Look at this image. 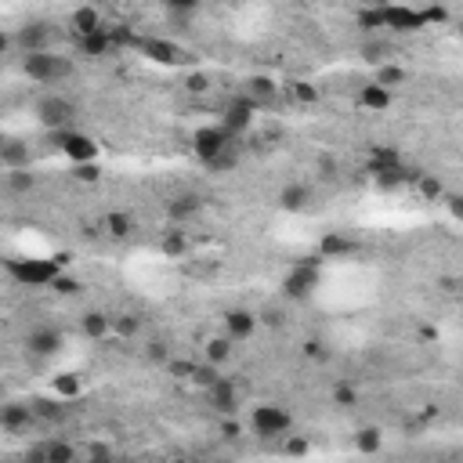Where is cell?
I'll use <instances>...</instances> for the list:
<instances>
[{
    "label": "cell",
    "mask_w": 463,
    "mask_h": 463,
    "mask_svg": "<svg viewBox=\"0 0 463 463\" xmlns=\"http://www.w3.org/2000/svg\"><path fill=\"white\" fill-rule=\"evenodd\" d=\"M228 358H232V341L228 337H214L210 344H206V362H210V365H221Z\"/></svg>",
    "instance_id": "cell-26"
},
{
    "label": "cell",
    "mask_w": 463,
    "mask_h": 463,
    "mask_svg": "<svg viewBox=\"0 0 463 463\" xmlns=\"http://www.w3.org/2000/svg\"><path fill=\"white\" fill-rule=\"evenodd\" d=\"M47 37H51V29H47V26H26L19 33V44L26 47V51H44Z\"/></svg>",
    "instance_id": "cell-21"
},
{
    "label": "cell",
    "mask_w": 463,
    "mask_h": 463,
    "mask_svg": "<svg viewBox=\"0 0 463 463\" xmlns=\"http://www.w3.org/2000/svg\"><path fill=\"white\" fill-rule=\"evenodd\" d=\"M225 145H232V138H228L225 127H203V131H196V138H192V152L203 159V163H210V159Z\"/></svg>",
    "instance_id": "cell-6"
},
{
    "label": "cell",
    "mask_w": 463,
    "mask_h": 463,
    "mask_svg": "<svg viewBox=\"0 0 463 463\" xmlns=\"http://www.w3.org/2000/svg\"><path fill=\"white\" fill-rule=\"evenodd\" d=\"M199 4L203 0H167L170 15H192V11H199Z\"/></svg>",
    "instance_id": "cell-45"
},
{
    "label": "cell",
    "mask_w": 463,
    "mask_h": 463,
    "mask_svg": "<svg viewBox=\"0 0 463 463\" xmlns=\"http://www.w3.org/2000/svg\"><path fill=\"white\" fill-rule=\"evenodd\" d=\"M333 402L347 409V406L358 402V394H355V388H351V384H337V388H333Z\"/></svg>",
    "instance_id": "cell-42"
},
{
    "label": "cell",
    "mask_w": 463,
    "mask_h": 463,
    "mask_svg": "<svg viewBox=\"0 0 463 463\" xmlns=\"http://www.w3.org/2000/svg\"><path fill=\"white\" fill-rule=\"evenodd\" d=\"M358 102H362L365 109H388V105H391V91L380 87V84H370V87H362Z\"/></svg>",
    "instance_id": "cell-22"
},
{
    "label": "cell",
    "mask_w": 463,
    "mask_h": 463,
    "mask_svg": "<svg viewBox=\"0 0 463 463\" xmlns=\"http://www.w3.org/2000/svg\"><path fill=\"white\" fill-rule=\"evenodd\" d=\"M199 210V199L196 196H181V199H174L170 206H167V214L174 217V221H181V217H192Z\"/></svg>",
    "instance_id": "cell-31"
},
{
    "label": "cell",
    "mask_w": 463,
    "mask_h": 463,
    "mask_svg": "<svg viewBox=\"0 0 463 463\" xmlns=\"http://www.w3.org/2000/svg\"><path fill=\"white\" fill-rule=\"evenodd\" d=\"M308 199H311L308 185H286L282 196H279V206H282V210H290V214H297V210H305V206H308Z\"/></svg>",
    "instance_id": "cell-19"
},
{
    "label": "cell",
    "mask_w": 463,
    "mask_h": 463,
    "mask_svg": "<svg viewBox=\"0 0 463 463\" xmlns=\"http://www.w3.org/2000/svg\"><path fill=\"white\" fill-rule=\"evenodd\" d=\"M149 358H152V362H167V344L152 341V344H149Z\"/></svg>",
    "instance_id": "cell-51"
},
{
    "label": "cell",
    "mask_w": 463,
    "mask_h": 463,
    "mask_svg": "<svg viewBox=\"0 0 463 463\" xmlns=\"http://www.w3.org/2000/svg\"><path fill=\"white\" fill-rule=\"evenodd\" d=\"M69 26H73V33H76V37H84V33H94V29H102V19H98V11H94V8H76V11H73V19H69Z\"/></svg>",
    "instance_id": "cell-20"
},
{
    "label": "cell",
    "mask_w": 463,
    "mask_h": 463,
    "mask_svg": "<svg viewBox=\"0 0 463 463\" xmlns=\"http://www.w3.org/2000/svg\"><path fill=\"white\" fill-rule=\"evenodd\" d=\"M33 185H37V178H33V170H29V167H19V170L8 174V188H11V192H29Z\"/></svg>",
    "instance_id": "cell-29"
},
{
    "label": "cell",
    "mask_w": 463,
    "mask_h": 463,
    "mask_svg": "<svg viewBox=\"0 0 463 463\" xmlns=\"http://www.w3.org/2000/svg\"><path fill=\"white\" fill-rule=\"evenodd\" d=\"M373 178H376L380 188H398V185H406V181H417L420 174L406 170V163H394V167H384V170H373Z\"/></svg>",
    "instance_id": "cell-16"
},
{
    "label": "cell",
    "mask_w": 463,
    "mask_h": 463,
    "mask_svg": "<svg viewBox=\"0 0 463 463\" xmlns=\"http://www.w3.org/2000/svg\"><path fill=\"white\" fill-rule=\"evenodd\" d=\"M11 279H19L26 286H51V279L62 271L58 257L55 261H8Z\"/></svg>",
    "instance_id": "cell-2"
},
{
    "label": "cell",
    "mask_w": 463,
    "mask_h": 463,
    "mask_svg": "<svg viewBox=\"0 0 463 463\" xmlns=\"http://www.w3.org/2000/svg\"><path fill=\"white\" fill-rule=\"evenodd\" d=\"M380 442H384V438H380V430H376V427H362V430H358V438H355V445H358L362 453H376V449H380Z\"/></svg>",
    "instance_id": "cell-37"
},
{
    "label": "cell",
    "mask_w": 463,
    "mask_h": 463,
    "mask_svg": "<svg viewBox=\"0 0 463 463\" xmlns=\"http://www.w3.org/2000/svg\"><path fill=\"white\" fill-rule=\"evenodd\" d=\"M417 188H420L424 199H442L445 196V185H442V178H435V174H420Z\"/></svg>",
    "instance_id": "cell-30"
},
{
    "label": "cell",
    "mask_w": 463,
    "mask_h": 463,
    "mask_svg": "<svg viewBox=\"0 0 463 463\" xmlns=\"http://www.w3.org/2000/svg\"><path fill=\"white\" fill-rule=\"evenodd\" d=\"M105 228H109V235L123 239V235H131V217H127V214H109L105 217Z\"/></svg>",
    "instance_id": "cell-39"
},
{
    "label": "cell",
    "mask_w": 463,
    "mask_h": 463,
    "mask_svg": "<svg viewBox=\"0 0 463 463\" xmlns=\"http://www.w3.org/2000/svg\"><path fill=\"white\" fill-rule=\"evenodd\" d=\"M51 286H55V293H62V297H76V293H80V282L69 279V275H62V271L51 279Z\"/></svg>",
    "instance_id": "cell-41"
},
{
    "label": "cell",
    "mask_w": 463,
    "mask_h": 463,
    "mask_svg": "<svg viewBox=\"0 0 463 463\" xmlns=\"http://www.w3.org/2000/svg\"><path fill=\"white\" fill-rule=\"evenodd\" d=\"M286 453L305 456V453H308V442H305V438H290V442H286Z\"/></svg>",
    "instance_id": "cell-52"
},
{
    "label": "cell",
    "mask_w": 463,
    "mask_h": 463,
    "mask_svg": "<svg viewBox=\"0 0 463 463\" xmlns=\"http://www.w3.org/2000/svg\"><path fill=\"white\" fill-rule=\"evenodd\" d=\"M290 427H293L290 412L279 409V406H257V409H253V430H257L261 438H279Z\"/></svg>",
    "instance_id": "cell-4"
},
{
    "label": "cell",
    "mask_w": 463,
    "mask_h": 463,
    "mask_svg": "<svg viewBox=\"0 0 463 463\" xmlns=\"http://www.w3.org/2000/svg\"><path fill=\"white\" fill-rule=\"evenodd\" d=\"M26 347L29 351H33V355H40V358H47V355H55V351L62 347V333L58 329H33V333H29V337H26Z\"/></svg>",
    "instance_id": "cell-13"
},
{
    "label": "cell",
    "mask_w": 463,
    "mask_h": 463,
    "mask_svg": "<svg viewBox=\"0 0 463 463\" xmlns=\"http://www.w3.org/2000/svg\"><path fill=\"white\" fill-rule=\"evenodd\" d=\"M188 91H192V94H203L206 87H210V80H206L203 73H196V76H188V84H185Z\"/></svg>",
    "instance_id": "cell-48"
},
{
    "label": "cell",
    "mask_w": 463,
    "mask_h": 463,
    "mask_svg": "<svg viewBox=\"0 0 463 463\" xmlns=\"http://www.w3.org/2000/svg\"><path fill=\"white\" fill-rule=\"evenodd\" d=\"M290 94L297 102H305V105H315L318 102V87L308 84V80H297V84H290Z\"/></svg>",
    "instance_id": "cell-36"
},
{
    "label": "cell",
    "mask_w": 463,
    "mask_h": 463,
    "mask_svg": "<svg viewBox=\"0 0 463 463\" xmlns=\"http://www.w3.org/2000/svg\"><path fill=\"white\" fill-rule=\"evenodd\" d=\"M76 453H73V445L66 442H51V445H44V460H51V463H69Z\"/></svg>",
    "instance_id": "cell-34"
},
{
    "label": "cell",
    "mask_w": 463,
    "mask_h": 463,
    "mask_svg": "<svg viewBox=\"0 0 463 463\" xmlns=\"http://www.w3.org/2000/svg\"><path fill=\"white\" fill-rule=\"evenodd\" d=\"M87 460H113V449H105V445H87Z\"/></svg>",
    "instance_id": "cell-49"
},
{
    "label": "cell",
    "mask_w": 463,
    "mask_h": 463,
    "mask_svg": "<svg viewBox=\"0 0 463 463\" xmlns=\"http://www.w3.org/2000/svg\"><path fill=\"white\" fill-rule=\"evenodd\" d=\"M33 417H40L47 424H58L62 417H66V409H62L58 402H51V398H33Z\"/></svg>",
    "instance_id": "cell-24"
},
{
    "label": "cell",
    "mask_w": 463,
    "mask_h": 463,
    "mask_svg": "<svg viewBox=\"0 0 463 463\" xmlns=\"http://www.w3.org/2000/svg\"><path fill=\"white\" fill-rule=\"evenodd\" d=\"M250 116H253V102L250 98H239V102H232L228 105V113H225V131H228V138H235V134H243L246 127H250Z\"/></svg>",
    "instance_id": "cell-11"
},
{
    "label": "cell",
    "mask_w": 463,
    "mask_h": 463,
    "mask_svg": "<svg viewBox=\"0 0 463 463\" xmlns=\"http://www.w3.org/2000/svg\"><path fill=\"white\" fill-rule=\"evenodd\" d=\"M33 424V406L29 402H8L0 406V427L4 430H22Z\"/></svg>",
    "instance_id": "cell-12"
},
{
    "label": "cell",
    "mask_w": 463,
    "mask_h": 463,
    "mask_svg": "<svg viewBox=\"0 0 463 463\" xmlns=\"http://www.w3.org/2000/svg\"><path fill=\"white\" fill-rule=\"evenodd\" d=\"M365 58H370V62H380V55H384V47H380V44H365V51H362Z\"/></svg>",
    "instance_id": "cell-54"
},
{
    "label": "cell",
    "mask_w": 463,
    "mask_h": 463,
    "mask_svg": "<svg viewBox=\"0 0 463 463\" xmlns=\"http://www.w3.org/2000/svg\"><path fill=\"white\" fill-rule=\"evenodd\" d=\"M58 145L73 163H87V159L98 156V145L87 138V134H73V131H58Z\"/></svg>",
    "instance_id": "cell-8"
},
{
    "label": "cell",
    "mask_w": 463,
    "mask_h": 463,
    "mask_svg": "<svg viewBox=\"0 0 463 463\" xmlns=\"http://www.w3.org/2000/svg\"><path fill=\"white\" fill-rule=\"evenodd\" d=\"M347 253H355V243L341 232H326L318 243V257H347Z\"/></svg>",
    "instance_id": "cell-15"
},
{
    "label": "cell",
    "mask_w": 463,
    "mask_h": 463,
    "mask_svg": "<svg viewBox=\"0 0 463 463\" xmlns=\"http://www.w3.org/2000/svg\"><path fill=\"white\" fill-rule=\"evenodd\" d=\"M394 163H402V156H398L394 145H373L370 149V167L373 170H384V167H394Z\"/></svg>",
    "instance_id": "cell-23"
},
{
    "label": "cell",
    "mask_w": 463,
    "mask_h": 463,
    "mask_svg": "<svg viewBox=\"0 0 463 463\" xmlns=\"http://www.w3.org/2000/svg\"><path fill=\"white\" fill-rule=\"evenodd\" d=\"M420 15H424V22H445V19H449V11H445L442 4H430V8H424Z\"/></svg>",
    "instance_id": "cell-47"
},
{
    "label": "cell",
    "mask_w": 463,
    "mask_h": 463,
    "mask_svg": "<svg viewBox=\"0 0 463 463\" xmlns=\"http://www.w3.org/2000/svg\"><path fill=\"white\" fill-rule=\"evenodd\" d=\"M239 435H243V427H239L235 420H225V424H221V438H239Z\"/></svg>",
    "instance_id": "cell-53"
},
{
    "label": "cell",
    "mask_w": 463,
    "mask_h": 463,
    "mask_svg": "<svg viewBox=\"0 0 463 463\" xmlns=\"http://www.w3.org/2000/svg\"><path fill=\"white\" fill-rule=\"evenodd\" d=\"M235 163H239V152H235L232 145H225V149H221V152H217L206 167H210V170H232Z\"/></svg>",
    "instance_id": "cell-38"
},
{
    "label": "cell",
    "mask_w": 463,
    "mask_h": 463,
    "mask_svg": "<svg viewBox=\"0 0 463 463\" xmlns=\"http://www.w3.org/2000/svg\"><path fill=\"white\" fill-rule=\"evenodd\" d=\"M185 235L181 232H167L163 235V253H167V257H181V253H185Z\"/></svg>",
    "instance_id": "cell-40"
},
{
    "label": "cell",
    "mask_w": 463,
    "mask_h": 463,
    "mask_svg": "<svg viewBox=\"0 0 463 463\" xmlns=\"http://www.w3.org/2000/svg\"><path fill=\"white\" fill-rule=\"evenodd\" d=\"M0 402H4V384H0Z\"/></svg>",
    "instance_id": "cell-56"
},
{
    "label": "cell",
    "mask_w": 463,
    "mask_h": 463,
    "mask_svg": "<svg viewBox=\"0 0 463 463\" xmlns=\"http://www.w3.org/2000/svg\"><path fill=\"white\" fill-rule=\"evenodd\" d=\"M80 51H84L87 58H102L105 51H113V40H109V29H94V33H84L76 37Z\"/></svg>",
    "instance_id": "cell-14"
},
{
    "label": "cell",
    "mask_w": 463,
    "mask_h": 463,
    "mask_svg": "<svg viewBox=\"0 0 463 463\" xmlns=\"http://www.w3.org/2000/svg\"><path fill=\"white\" fill-rule=\"evenodd\" d=\"M206 398H210V406L221 412V417H232L235 406H239V391L228 376H217L210 388H206Z\"/></svg>",
    "instance_id": "cell-9"
},
{
    "label": "cell",
    "mask_w": 463,
    "mask_h": 463,
    "mask_svg": "<svg viewBox=\"0 0 463 463\" xmlns=\"http://www.w3.org/2000/svg\"><path fill=\"white\" fill-rule=\"evenodd\" d=\"M253 315L250 311H228L225 315V329H228V341H246L250 333H253Z\"/></svg>",
    "instance_id": "cell-18"
},
{
    "label": "cell",
    "mask_w": 463,
    "mask_h": 463,
    "mask_svg": "<svg viewBox=\"0 0 463 463\" xmlns=\"http://www.w3.org/2000/svg\"><path fill=\"white\" fill-rule=\"evenodd\" d=\"M192 370H196V362H181V358H170V373H174V376H181V380H192Z\"/></svg>",
    "instance_id": "cell-46"
},
{
    "label": "cell",
    "mask_w": 463,
    "mask_h": 463,
    "mask_svg": "<svg viewBox=\"0 0 463 463\" xmlns=\"http://www.w3.org/2000/svg\"><path fill=\"white\" fill-rule=\"evenodd\" d=\"M373 84H380V87L391 91V87H398V84H406V69H402V66H380Z\"/></svg>",
    "instance_id": "cell-27"
},
{
    "label": "cell",
    "mask_w": 463,
    "mask_h": 463,
    "mask_svg": "<svg viewBox=\"0 0 463 463\" xmlns=\"http://www.w3.org/2000/svg\"><path fill=\"white\" fill-rule=\"evenodd\" d=\"M315 286H318V264L315 261H297L290 268V275L282 279V293L293 297V300H305V297H311Z\"/></svg>",
    "instance_id": "cell-3"
},
{
    "label": "cell",
    "mask_w": 463,
    "mask_h": 463,
    "mask_svg": "<svg viewBox=\"0 0 463 463\" xmlns=\"http://www.w3.org/2000/svg\"><path fill=\"white\" fill-rule=\"evenodd\" d=\"M37 116L40 123L47 127V131H69V123L76 116V109L66 102V98H58V94H51V98H44L37 105Z\"/></svg>",
    "instance_id": "cell-5"
},
{
    "label": "cell",
    "mask_w": 463,
    "mask_h": 463,
    "mask_svg": "<svg viewBox=\"0 0 463 463\" xmlns=\"http://www.w3.org/2000/svg\"><path fill=\"white\" fill-rule=\"evenodd\" d=\"M102 178V170L94 159H87V163H76V181H98Z\"/></svg>",
    "instance_id": "cell-43"
},
{
    "label": "cell",
    "mask_w": 463,
    "mask_h": 463,
    "mask_svg": "<svg viewBox=\"0 0 463 463\" xmlns=\"http://www.w3.org/2000/svg\"><path fill=\"white\" fill-rule=\"evenodd\" d=\"M275 98V84L268 76H253L250 80V102H271Z\"/></svg>",
    "instance_id": "cell-28"
},
{
    "label": "cell",
    "mask_w": 463,
    "mask_h": 463,
    "mask_svg": "<svg viewBox=\"0 0 463 463\" xmlns=\"http://www.w3.org/2000/svg\"><path fill=\"white\" fill-rule=\"evenodd\" d=\"M22 69H26L29 80L51 84V80H66V76H73V62H69V58H58V55H51V51H26Z\"/></svg>",
    "instance_id": "cell-1"
},
{
    "label": "cell",
    "mask_w": 463,
    "mask_h": 463,
    "mask_svg": "<svg viewBox=\"0 0 463 463\" xmlns=\"http://www.w3.org/2000/svg\"><path fill=\"white\" fill-rule=\"evenodd\" d=\"M109 329H116L120 337H134L141 323H138V315H116V318H109Z\"/></svg>",
    "instance_id": "cell-32"
},
{
    "label": "cell",
    "mask_w": 463,
    "mask_h": 463,
    "mask_svg": "<svg viewBox=\"0 0 463 463\" xmlns=\"http://www.w3.org/2000/svg\"><path fill=\"white\" fill-rule=\"evenodd\" d=\"M192 380H196L199 388H210L214 380H217V370H214V365H196V370H192Z\"/></svg>",
    "instance_id": "cell-44"
},
{
    "label": "cell",
    "mask_w": 463,
    "mask_h": 463,
    "mask_svg": "<svg viewBox=\"0 0 463 463\" xmlns=\"http://www.w3.org/2000/svg\"><path fill=\"white\" fill-rule=\"evenodd\" d=\"M4 51H8V37H4V33H0V55H4Z\"/></svg>",
    "instance_id": "cell-55"
},
{
    "label": "cell",
    "mask_w": 463,
    "mask_h": 463,
    "mask_svg": "<svg viewBox=\"0 0 463 463\" xmlns=\"http://www.w3.org/2000/svg\"><path fill=\"white\" fill-rule=\"evenodd\" d=\"M55 394L58 398H76L80 394V380L73 373H58L55 376Z\"/></svg>",
    "instance_id": "cell-33"
},
{
    "label": "cell",
    "mask_w": 463,
    "mask_h": 463,
    "mask_svg": "<svg viewBox=\"0 0 463 463\" xmlns=\"http://www.w3.org/2000/svg\"><path fill=\"white\" fill-rule=\"evenodd\" d=\"M424 15L412 11V8H398V4H388L384 8V29H398V33H417L424 29Z\"/></svg>",
    "instance_id": "cell-10"
},
{
    "label": "cell",
    "mask_w": 463,
    "mask_h": 463,
    "mask_svg": "<svg viewBox=\"0 0 463 463\" xmlns=\"http://www.w3.org/2000/svg\"><path fill=\"white\" fill-rule=\"evenodd\" d=\"M0 163L8 170L29 167V145H22V141H0Z\"/></svg>",
    "instance_id": "cell-17"
},
{
    "label": "cell",
    "mask_w": 463,
    "mask_h": 463,
    "mask_svg": "<svg viewBox=\"0 0 463 463\" xmlns=\"http://www.w3.org/2000/svg\"><path fill=\"white\" fill-rule=\"evenodd\" d=\"M358 26L365 29V33L384 29V8H365V11H358Z\"/></svg>",
    "instance_id": "cell-35"
},
{
    "label": "cell",
    "mask_w": 463,
    "mask_h": 463,
    "mask_svg": "<svg viewBox=\"0 0 463 463\" xmlns=\"http://www.w3.org/2000/svg\"><path fill=\"white\" fill-rule=\"evenodd\" d=\"M305 355H308V358H326V344L308 341V344H305Z\"/></svg>",
    "instance_id": "cell-50"
},
{
    "label": "cell",
    "mask_w": 463,
    "mask_h": 463,
    "mask_svg": "<svg viewBox=\"0 0 463 463\" xmlns=\"http://www.w3.org/2000/svg\"><path fill=\"white\" fill-rule=\"evenodd\" d=\"M80 326H84V333H87V337L102 341L105 333H109V315H102V311H87V315H84V323H80Z\"/></svg>",
    "instance_id": "cell-25"
},
{
    "label": "cell",
    "mask_w": 463,
    "mask_h": 463,
    "mask_svg": "<svg viewBox=\"0 0 463 463\" xmlns=\"http://www.w3.org/2000/svg\"><path fill=\"white\" fill-rule=\"evenodd\" d=\"M134 47H138V51L145 55V58L159 62V66H174V62H181V58H185L178 44L159 40V37H138V40H134Z\"/></svg>",
    "instance_id": "cell-7"
}]
</instances>
